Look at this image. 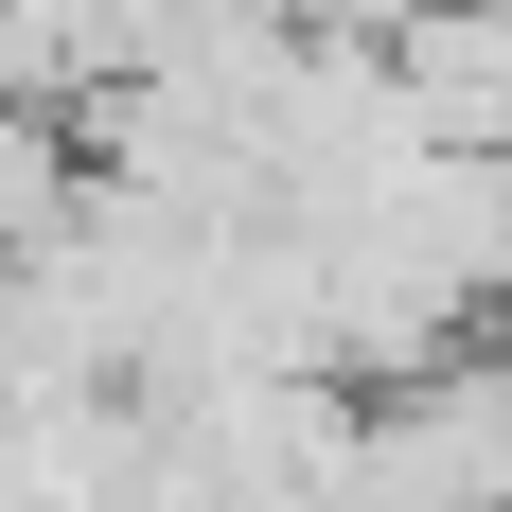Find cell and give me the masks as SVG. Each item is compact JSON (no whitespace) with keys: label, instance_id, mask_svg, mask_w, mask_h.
<instances>
[{"label":"cell","instance_id":"cell-2","mask_svg":"<svg viewBox=\"0 0 512 512\" xmlns=\"http://www.w3.org/2000/svg\"><path fill=\"white\" fill-rule=\"evenodd\" d=\"M89 195V159H71V106H36V89H0V265L36 248L53 212Z\"/></svg>","mask_w":512,"mask_h":512},{"label":"cell","instance_id":"cell-1","mask_svg":"<svg viewBox=\"0 0 512 512\" xmlns=\"http://www.w3.org/2000/svg\"><path fill=\"white\" fill-rule=\"evenodd\" d=\"M389 407L424 424V460L460 477V495H495V512H512V318H460L424 371H389Z\"/></svg>","mask_w":512,"mask_h":512}]
</instances>
